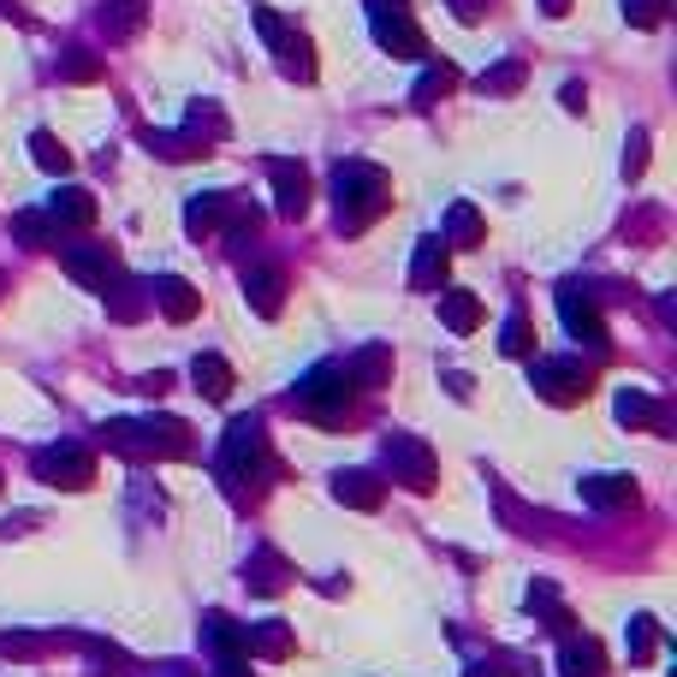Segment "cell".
<instances>
[{
	"instance_id": "1",
	"label": "cell",
	"mask_w": 677,
	"mask_h": 677,
	"mask_svg": "<svg viewBox=\"0 0 677 677\" xmlns=\"http://www.w3.org/2000/svg\"><path fill=\"white\" fill-rule=\"evenodd\" d=\"M232 481H249V488H262V476H268V440H262V422L256 417H238L226 434V458H220Z\"/></svg>"
},
{
	"instance_id": "2",
	"label": "cell",
	"mask_w": 677,
	"mask_h": 677,
	"mask_svg": "<svg viewBox=\"0 0 677 677\" xmlns=\"http://www.w3.org/2000/svg\"><path fill=\"white\" fill-rule=\"evenodd\" d=\"M298 410L303 417H315V422H345V410H351V380H345V363L338 369H315L298 387Z\"/></svg>"
},
{
	"instance_id": "3",
	"label": "cell",
	"mask_w": 677,
	"mask_h": 677,
	"mask_svg": "<svg viewBox=\"0 0 677 677\" xmlns=\"http://www.w3.org/2000/svg\"><path fill=\"white\" fill-rule=\"evenodd\" d=\"M387 469H392V481H404L410 493H429L434 481H440L434 452L422 446V440H410V434H392L387 440Z\"/></svg>"
},
{
	"instance_id": "4",
	"label": "cell",
	"mask_w": 677,
	"mask_h": 677,
	"mask_svg": "<svg viewBox=\"0 0 677 677\" xmlns=\"http://www.w3.org/2000/svg\"><path fill=\"white\" fill-rule=\"evenodd\" d=\"M36 476L48 481V488H90L96 458L84 446H48V452H36Z\"/></svg>"
},
{
	"instance_id": "5",
	"label": "cell",
	"mask_w": 677,
	"mask_h": 677,
	"mask_svg": "<svg viewBox=\"0 0 677 677\" xmlns=\"http://www.w3.org/2000/svg\"><path fill=\"white\" fill-rule=\"evenodd\" d=\"M588 375L577 357H553V363H535V392L541 399H553V404H577V399H588Z\"/></svg>"
},
{
	"instance_id": "6",
	"label": "cell",
	"mask_w": 677,
	"mask_h": 677,
	"mask_svg": "<svg viewBox=\"0 0 677 677\" xmlns=\"http://www.w3.org/2000/svg\"><path fill=\"white\" fill-rule=\"evenodd\" d=\"M558 309H565V328L577 333V338H588V345H607V328H600L595 303L577 298V286H565V291H558Z\"/></svg>"
},
{
	"instance_id": "7",
	"label": "cell",
	"mask_w": 677,
	"mask_h": 677,
	"mask_svg": "<svg viewBox=\"0 0 677 677\" xmlns=\"http://www.w3.org/2000/svg\"><path fill=\"white\" fill-rule=\"evenodd\" d=\"M333 493L345 499V506H357V511L380 506V481L369 476V469H345V476H333Z\"/></svg>"
},
{
	"instance_id": "8",
	"label": "cell",
	"mask_w": 677,
	"mask_h": 677,
	"mask_svg": "<svg viewBox=\"0 0 677 677\" xmlns=\"http://www.w3.org/2000/svg\"><path fill=\"white\" fill-rule=\"evenodd\" d=\"M279 291H286V279H279L274 268H249L244 274V298L262 309V315H279Z\"/></svg>"
},
{
	"instance_id": "9",
	"label": "cell",
	"mask_w": 677,
	"mask_h": 677,
	"mask_svg": "<svg viewBox=\"0 0 677 677\" xmlns=\"http://www.w3.org/2000/svg\"><path fill=\"white\" fill-rule=\"evenodd\" d=\"M558 666H565V677H600V666H607V654H600V642H565V654H558Z\"/></svg>"
},
{
	"instance_id": "10",
	"label": "cell",
	"mask_w": 677,
	"mask_h": 677,
	"mask_svg": "<svg viewBox=\"0 0 677 677\" xmlns=\"http://www.w3.org/2000/svg\"><path fill=\"white\" fill-rule=\"evenodd\" d=\"M582 499H595V506H636V481L630 476H588Z\"/></svg>"
},
{
	"instance_id": "11",
	"label": "cell",
	"mask_w": 677,
	"mask_h": 677,
	"mask_svg": "<svg viewBox=\"0 0 677 677\" xmlns=\"http://www.w3.org/2000/svg\"><path fill=\"white\" fill-rule=\"evenodd\" d=\"M440 279H446V244L429 238V244L417 249V268H410V286H417V291H434Z\"/></svg>"
},
{
	"instance_id": "12",
	"label": "cell",
	"mask_w": 677,
	"mask_h": 677,
	"mask_svg": "<svg viewBox=\"0 0 677 677\" xmlns=\"http://www.w3.org/2000/svg\"><path fill=\"white\" fill-rule=\"evenodd\" d=\"M244 654L286 659V654H291V630H286V624H256V630H244Z\"/></svg>"
},
{
	"instance_id": "13",
	"label": "cell",
	"mask_w": 677,
	"mask_h": 677,
	"mask_svg": "<svg viewBox=\"0 0 677 677\" xmlns=\"http://www.w3.org/2000/svg\"><path fill=\"white\" fill-rule=\"evenodd\" d=\"M190 375H197V392H202V399H214V404L232 392V369L220 357H197V369H190Z\"/></svg>"
},
{
	"instance_id": "14",
	"label": "cell",
	"mask_w": 677,
	"mask_h": 677,
	"mask_svg": "<svg viewBox=\"0 0 677 677\" xmlns=\"http://www.w3.org/2000/svg\"><path fill=\"white\" fill-rule=\"evenodd\" d=\"M155 291H160V309H167V321H190V315H197V303H202L197 291L185 286V279H160Z\"/></svg>"
},
{
	"instance_id": "15",
	"label": "cell",
	"mask_w": 677,
	"mask_h": 677,
	"mask_svg": "<svg viewBox=\"0 0 677 677\" xmlns=\"http://www.w3.org/2000/svg\"><path fill=\"white\" fill-rule=\"evenodd\" d=\"M440 315H446L452 333H476V328H481V303L469 298V291H452V298L440 303Z\"/></svg>"
},
{
	"instance_id": "16",
	"label": "cell",
	"mask_w": 677,
	"mask_h": 677,
	"mask_svg": "<svg viewBox=\"0 0 677 677\" xmlns=\"http://www.w3.org/2000/svg\"><path fill=\"white\" fill-rule=\"evenodd\" d=\"M303 197H309V185H303V173H291V167H279V209H286V214H303Z\"/></svg>"
},
{
	"instance_id": "17",
	"label": "cell",
	"mask_w": 677,
	"mask_h": 677,
	"mask_svg": "<svg viewBox=\"0 0 677 677\" xmlns=\"http://www.w3.org/2000/svg\"><path fill=\"white\" fill-rule=\"evenodd\" d=\"M529 345H535V333H529V321H523V315H511V321H506V338H499V351H506V357H523Z\"/></svg>"
},
{
	"instance_id": "18",
	"label": "cell",
	"mask_w": 677,
	"mask_h": 677,
	"mask_svg": "<svg viewBox=\"0 0 677 677\" xmlns=\"http://www.w3.org/2000/svg\"><path fill=\"white\" fill-rule=\"evenodd\" d=\"M249 588H262V595H274L279 582H286V570H279V558H256V565H249V577H244Z\"/></svg>"
},
{
	"instance_id": "19",
	"label": "cell",
	"mask_w": 677,
	"mask_h": 677,
	"mask_svg": "<svg viewBox=\"0 0 677 677\" xmlns=\"http://www.w3.org/2000/svg\"><path fill=\"white\" fill-rule=\"evenodd\" d=\"M618 417L624 422H659V410H654V399H642V392H624V399H618Z\"/></svg>"
},
{
	"instance_id": "20",
	"label": "cell",
	"mask_w": 677,
	"mask_h": 677,
	"mask_svg": "<svg viewBox=\"0 0 677 677\" xmlns=\"http://www.w3.org/2000/svg\"><path fill=\"white\" fill-rule=\"evenodd\" d=\"M654 654V618H636L630 624V659H647Z\"/></svg>"
},
{
	"instance_id": "21",
	"label": "cell",
	"mask_w": 677,
	"mask_h": 677,
	"mask_svg": "<svg viewBox=\"0 0 677 677\" xmlns=\"http://www.w3.org/2000/svg\"><path fill=\"white\" fill-rule=\"evenodd\" d=\"M452 238H458V244H476V238H481L476 209H452Z\"/></svg>"
},
{
	"instance_id": "22",
	"label": "cell",
	"mask_w": 677,
	"mask_h": 677,
	"mask_svg": "<svg viewBox=\"0 0 677 677\" xmlns=\"http://www.w3.org/2000/svg\"><path fill=\"white\" fill-rule=\"evenodd\" d=\"M36 155H42V167H48V173H66V149H54L48 137H36Z\"/></svg>"
},
{
	"instance_id": "23",
	"label": "cell",
	"mask_w": 677,
	"mask_h": 677,
	"mask_svg": "<svg viewBox=\"0 0 677 677\" xmlns=\"http://www.w3.org/2000/svg\"><path fill=\"white\" fill-rule=\"evenodd\" d=\"M469 677H493V672L488 666H469Z\"/></svg>"
}]
</instances>
